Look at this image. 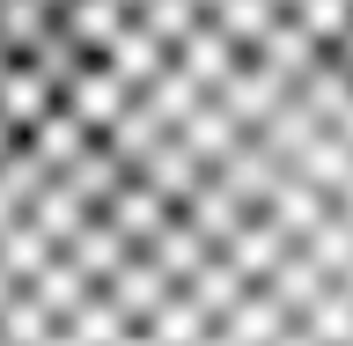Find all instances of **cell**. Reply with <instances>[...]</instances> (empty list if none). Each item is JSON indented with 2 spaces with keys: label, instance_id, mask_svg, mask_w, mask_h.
<instances>
[{
  "label": "cell",
  "instance_id": "obj_1",
  "mask_svg": "<svg viewBox=\"0 0 353 346\" xmlns=\"http://www.w3.org/2000/svg\"><path fill=\"white\" fill-rule=\"evenodd\" d=\"M110 52L30 346H353V0H148Z\"/></svg>",
  "mask_w": 353,
  "mask_h": 346
}]
</instances>
